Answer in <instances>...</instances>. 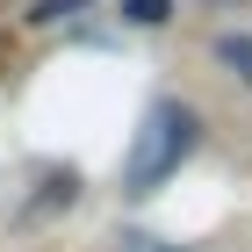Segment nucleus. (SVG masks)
<instances>
[{
  "label": "nucleus",
  "instance_id": "1",
  "mask_svg": "<svg viewBox=\"0 0 252 252\" xmlns=\"http://www.w3.org/2000/svg\"><path fill=\"white\" fill-rule=\"evenodd\" d=\"M194 137H202V123H194V108H188V101H152L144 137H137L130 166H123V188H130V194H152L158 180H166L180 158L194 152Z\"/></svg>",
  "mask_w": 252,
  "mask_h": 252
},
{
  "label": "nucleus",
  "instance_id": "2",
  "mask_svg": "<svg viewBox=\"0 0 252 252\" xmlns=\"http://www.w3.org/2000/svg\"><path fill=\"white\" fill-rule=\"evenodd\" d=\"M209 51H216V65H223V72H238V79L252 87V36H245V29H223Z\"/></svg>",
  "mask_w": 252,
  "mask_h": 252
},
{
  "label": "nucleus",
  "instance_id": "3",
  "mask_svg": "<svg viewBox=\"0 0 252 252\" xmlns=\"http://www.w3.org/2000/svg\"><path fill=\"white\" fill-rule=\"evenodd\" d=\"M123 22H137V29H158V22H173V0H123Z\"/></svg>",
  "mask_w": 252,
  "mask_h": 252
},
{
  "label": "nucleus",
  "instance_id": "4",
  "mask_svg": "<svg viewBox=\"0 0 252 252\" xmlns=\"http://www.w3.org/2000/svg\"><path fill=\"white\" fill-rule=\"evenodd\" d=\"M72 7H87V0H29V22H65Z\"/></svg>",
  "mask_w": 252,
  "mask_h": 252
}]
</instances>
